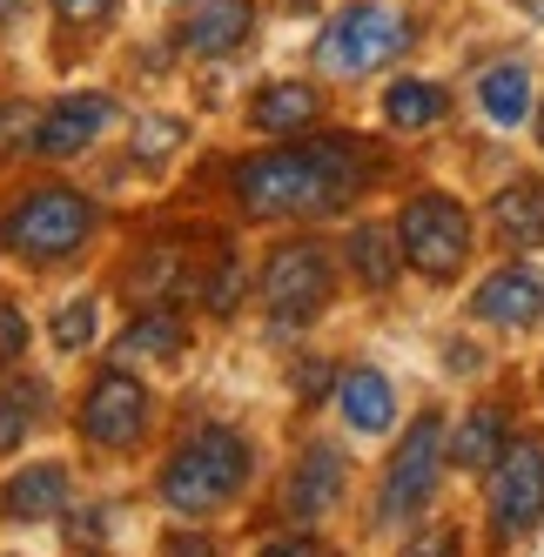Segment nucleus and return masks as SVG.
Wrapping results in <instances>:
<instances>
[{
  "mask_svg": "<svg viewBox=\"0 0 544 557\" xmlns=\"http://www.w3.org/2000/svg\"><path fill=\"white\" fill-rule=\"evenodd\" d=\"M114 95L88 88V95H61L54 108H41V128H34V154L48 162H67V154H88L108 128H114Z\"/></svg>",
  "mask_w": 544,
  "mask_h": 557,
  "instance_id": "obj_10",
  "label": "nucleus"
},
{
  "mask_svg": "<svg viewBox=\"0 0 544 557\" xmlns=\"http://www.w3.org/2000/svg\"><path fill=\"white\" fill-rule=\"evenodd\" d=\"M95 330H101V302H95V296H67V302L48 315V343H54L61 356H82V349L95 343Z\"/></svg>",
  "mask_w": 544,
  "mask_h": 557,
  "instance_id": "obj_24",
  "label": "nucleus"
},
{
  "mask_svg": "<svg viewBox=\"0 0 544 557\" xmlns=\"http://www.w3.org/2000/svg\"><path fill=\"white\" fill-rule=\"evenodd\" d=\"M256 557H336V550L317 544V537H276V544H262Z\"/></svg>",
  "mask_w": 544,
  "mask_h": 557,
  "instance_id": "obj_32",
  "label": "nucleus"
},
{
  "mask_svg": "<svg viewBox=\"0 0 544 557\" xmlns=\"http://www.w3.org/2000/svg\"><path fill=\"white\" fill-rule=\"evenodd\" d=\"M537 141H544V108H537Z\"/></svg>",
  "mask_w": 544,
  "mask_h": 557,
  "instance_id": "obj_37",
  "label": "nucleus"
},
{
  "mask_svg": "<svg viewBox=\"0 0 544 557\" xmlns=\"http://www.w3.org/2000/svg\"><path fill=\"white\" fill-rule=\"evenodd\" d=\"M450 463V436H444V417L437 410H423L410 430H404V444L397 457L383 463V484H376V524H410V517L437 497V476Z\"/></svg>",
  "mask_w": 544,
  "mask_h": 557,
  "instance_id": "obj_6",
  "label": "nucleus"
},
{
  "mask_svg": "<svg viewBox=\"0 0 544 557\" xmlns=\"http://www.w3.org/2000/svg\"><path fill=\"white\" fill-rule=\"evenodd\" d=\"M249 476H256L249 436L228 430V423H196L169 450L162 476H154V497H162V510H175V517L196 524V517H215V510L236 504L249 491Z\"/></svg>",
  "mask_w": 544,
  "mask_h": 557,
  "instance_id": "obj_2",
  "label": "nucleus"
},
{
  "mask_svg": "<svg viewBox=\"0 0 544 557\" xmlns=\"http://www.w3.org/2000/svg\"><path fill=\"white\" fill-rule=\"evenodd\" d=\"M323 383H330V370H323V363H309V370H302V383H296V389H302V396H317V389H323Z\"/></svg>",
  "mask_w": 544,
  "mask_h": 557,
  "instance_id": "obj_34",
  "label": "nucleus"
},
{
  "mask_svg": "<svg viewBox=\"0 0 544 557\" xmlns=\"http://www.w3.org/2000/svg\"><path fill=\"white\" fill-rule=\"evenodd\" d=\"M343 256H349V275H357L370 296H383L397 283V269H404V243H397V228H383V222H357Z\"/></svg>",
  "mask_w": 544,
  "mask_h": 557,
  "instance_id": "obj_16",
  "label": "nucleus"
},
{
  "mask_svg": "<svg viewBox=\"0 0 544 557\" xmlns=\"http://www.w3.org/2000/svg\"><path fill=\"white\" fill-rule=\"evenodd\" d=\"M404 557H463V537L457 531H423L404 544Z\"/></svg>",
  "mask_w": 544,
  "mask_h": 557,
  "instance_id": "obj_30",
  "label": "nucleus"
},
{
  "mask_svg": "<svg viewBox=\"0 0 544 557\" xmlns=\"http://www.w3.org/2000/svg\"><path fill=\"white\" fill-rule=\"evenodd\" d=\"M376 175V154L357 135H309L296 148H269L236 162L228 188L249 222H289V215H330Z\"/></svg>",
  "mask_w": 544,
  "mask_h": 557,
  "instance_id": "obj_1",
  "label": "nucleus"
},
{
  "mask_svg": "<svg viewBox=\"0 0 544 557\" xmlns=\"http://www.w3.org/2000/svg\"><path fill=\"white\" fill-rule=\"evenodd\" d=\"M67 491H74L67 463L34 457L27 470H14L8 484H0V517H8V524H54V517L67 510Z\"/></svg>",
  "mask_w": 544,
  "mask_h": 557,
  "instance_id": "obj_13",
  "label": "nucleus"
},
{
  "mask_svg": "<svg viewBox=\"0 0 544 557\" xmlns=\"http://www.w3.org/2000/svg\"><path fill=\"white\" fill-rule=\"evenodd\" d=\"M309 122H317V88H309V82H269L249 101V128L256 135H296Z\"/></svg>",
  "mask_w": 544,
  "mask_h": 557,
  "instance_id": "obj_18",
  "label": "nucleus"
},
{
  "mask_svg": "<svg viewBox=\"0 0 544 557\" xmlns=\"http://www.w3.org/2000/svg\"><path fill=\"white\" fill-rule=\"evenodd\" d=\"M34 423H41V410H34V389H27V383H0V457L21 450Z\"/></svg>",
  "mask_w": 544,
  "mask_h": 557,
  "instance_id": "obj_26",
  "label": "nucleus"
},
{
  "mask_svg": "<svg viewBox=\"0 0 544 557\" xmlns=\"http://www.w3.org/2000/svg\"><path fill=\"white\" fill-rule=\"evenodd\" d=\"M504 450H511V423H504L497 404H478L471 417L457 423V436H450V463L457 470H491Z\"/></svg>",
  "mask_w": 544,
  "mask_h": 557,
  "instance_id": "obj_19",
  "label": "nucleus"
},
{
  "mask_svg": "<svg viewBox=\"0 0 544 557\" xmlns=\"http://www.w3.org/2000/svg\"><path fill=\"white\" fill-rule=\"evenodd\" d=\"M397 243H404V262L417 275L450 283V275L471 262V209H463L457 195L423 188V195H410L404 215H397Z\"/></svg>",
  "mask_w": 544,
  "mask_h": 557,
  "instance_id": "obj_7",
  "label": "nucleus"
},
{
  "mask_svg": "<svg viewBox=\"0 0 544 557\" xmlns=\"http://www.w3.org/2000/svg\"><path fill=\"white\" fill-rule=\"evenodd\" d=\"M82 444L88 450H135L154 423V396L135 370H101L82 396Z\"/></svg>",
  "mask_w": 544,
  "mask_h": 557,
  "instance_id": "obj_8",
  "label": "nucleus"
},
{
  "mask_svg": "<svg viewBox=\"0 0 544 557\" xmlns=\"http://www.w3.org/2000/svg\"><path fill=\"white\" fill-rule=\"evenodd\" d=\"M410 41H417V21L404 8H391V0H349V8L323 27L317 67L336 74V82H357V74L391 67Z\"/></svg>",
  "mask_w": 544,
  "mask_h": 557,
  "instance_id": "obj_4",
  "label": "nucleus"
},
{
  "mask_svg": "<svg viewBox=\"0 0 544 557\" xmlns=\"http://www.w3.org/2000/svg\"><path fill=\"white\" fill-rule=\"evenodd\" d=\"M524 8H531V14H544V0H524Z\"/></svg>",
  "mask_w": 544,
  "mask_h": 557,
  "instance_id": "obj_36",
  "label": "nucleus"
},
{
  "mask_svg": "<svg viewBox=\"0 0 544 557\" xmlns=\"http://www.w3.org/2000/svg\"><path fill=\"white\" fill-rule=\"evenodd\" d=\"M249 27H256V8H249V0H202V8L175 27V48L196 54V61H215V54H228V48H243Z\"/></svg>",
  "mask_w": 544,
  "mask_h": 557,
  "instance_id": "obj_14",
  "label": "nucleus"
},
{
  "mask_svg": "<svg viewBox=\"0 0 544 557\" xmlns=\"http://www.w3.org/2000/svg\"><path fill=\"white\" fill-rule=\"evenodd\" d=\"M54 14H61L67 27H101V21L114 14V0H54Z\"/></svg>",
  "mask_w": 544,
  "mask_h": 557,
  "instance_id": "obj_29",
  "label": "nucleus"
},
{
  "mask_svg": "<svg viewBox=\"0 0 544 557\" xmlns=\"http://www.w3.org/2000/svg\"><path fill=\"white\" fill-rule=\"evenodd\" d=\"M114 349H122V363H175V356L188 349V330H182L175 309H141Z\"/></svg>",
  "mask_w": 544,
  "mask_h": 557,
  "instance_id": "obj_17",
  "label": "nucleus"
},
{
  "mask_svg": "<svg viewBox=\"0 0 544 557\" xmlns=\"http://www.w3.org/2000/svg\"><path fill=\"white\" fill-rule=\"evenodd\" d=\"M256 296H262V315L276 330H309L336 296V269H330L323 243H276L262 262Z\"/></svg>",
  "mask_w": 544,
  "mask_h": 557,
  "instance_id": "obj_5",
  "label": "nucleus"
},
{
  "mask_svg": "<svg viewBox=\"0 0 544 557\" xmlns=\"http://www.w3.org/2000/svg\"><path fill=\"white\" fill-rule=\"evenodd\" d=\"M544 524V444L518 436L511 450L491 463V531L511 544Z\"/></svg>",
  "mask_w": 544,
  "mask_h": 557,
  "instance_id": "obj_9",
  "label": "nucleus"
},
{
  "mask_svg": "<svg viewBox=\"0 0 544 557\" xmlns=\"http://www.w3.org/2000/svg\"><path fill=\"white\" fill-rule=\"evenodd\" d=\"M21 356H27V315H21L8 296H0V370L21 363Z\"/></svg>",
  "mask_w": 544,
  "mask_h": 557,
  "instance_id": "obj_28",
  "label": "nucleus"
},
{
  "mask_svg": "<svg viewBox=\"0 0 544 557\" xmlns=\"http://www.w3.org/2000/svg\"><path fill=\"white\" fill-rule=\"evenodd\" d=\"M95 222H101V209L88 202L82 188H67V182H34V188H21L14 202L0 209V256L34 262V269L67 262V256L88 249Z\"/></svg>",
  "mask_w": 544,
  "mask_h": 557,
  "instance_id": "obj_3",
  "label": "nucleus"
},
{
  "mask_svg": "<svg viewBox=\"0 0 544 557\" xmlns=\"http://www.w3.org/2000/svg\"><path fill=\"white\" fill-rule=\"evenodd\" d=\"M491 222H497L504 243H544V182L518 175V182L491 202Z\"/></svg>",
  "mask_w": 544,
  "mask_h": 557,
  "instance_id": "obj_22",
  "label": "nucleus"
},
{
  "mask_svg": "<svg viewBox=\"0 0 544 557\" xmlns=\"http://www.w3.org/2000/svg\"><path fill=\"white\" fill-rule=\"evenodd\" d=\"M21 128H41V114H34V108H8V114H0V154H14L27 141Z\"/></svg>",
  "mask_w": 544,
  "mask_h": 557,
  "instance_id": "obj_31",
  "label": "nucleus"
},
{
  "mask_svg": "<svg viewBox=\"0 0 544 557\" xmlns=\"http://www.w3.org/2000/svg\"><path fill=\"white\" fill-rule=\"evenodd\" d=\"M162 557H215V544L202 531H169L162 537Z\"/></svg>",
  "mask_w": 544,
  "mask_h": 557,
  "instance_id": "obj_33",
  "label": "nucleus"
},
{
  "mask_svg": "<svg viewBox=\"0 0 544 557\" xmlns=\"http://www.w3.org/2000/svg\"><path fill=\"white\" fill-rule=\"evenodd\" d=\"M243 289H249V283H243V262H236V256H222L215 275H209V309H215V315H236Z\"/></svg>",
  "mask_w": 544,
  "mask_h": 557,
  "instance_id": "obj_27",
  "label": "nucleus"
},
{
  "mask_svg": "<svg viewBox=\"0 0 544 557\" xmlns=\"http://www.w3.org/2000/svg\"><path fill=\"white\" fill-rule=\"evenodd\" d=\"M128 296H141V309H175V296H188V269L175 243H154L135 269H128Z\"/></svg>",
  "mask_w": 544,
  "mask_h": 557,
  "instance_id": "obj_20",
  "label": "nucleus"
},
{
  "mask_svg": "<svg viewBox=\"0 0 544 557\" xmlns=\"http://www.w3.org/2000/svg\"><path fill=\"white\" fill-rule=\"evenodd\" d=\"M471 309H478V323L511 330V336L544 330V269H531V262L491 269L484 283H478V296H471Z\"/></svg>",
  "mask_w": 544,
  "mask_h": 557,
  "instance_id": "obj_11",
  "label": "nucleus"
},
{
  "mask_svg": "<svg viewBox=\"0 0 544 557\" xmlns=\"http://www.w3.org/2000/svg\"><path fill=\"white\" fill-rule=\"evenodd\" d=\"M14 8H21V0H0V27H8V21H14Z\"/></svg>",
  "mask_w": 544,
  "mask_h": 557,
  "instance_id": "obj_35",
  "label": "nucleus"
},
{
  "mask_svg": "<svg viewBox=\"0 0 544 557\" xmlns=\"http://www.w3.org/2000/svg\"><path fill=\"white\" fill-rule=\"evenodd\" d=\"M336 410H343V423L357 430V436H383V430L397 423V389H391L383 370L357 363V370L336 376Z\"/></svg>",
  "mask_w": 544,
  "mask_h": 557,
  "instance_id": "obj_15",
  "label": "nucleus"
},
{
  "mask_svg": "<svg viewBox=\"0 0 544 557\" xmlns=\"http://www.w3.org/2000/svg\"><path fill=\"white\" fill-rule=\"evenodd\" d=\"M478 101H484V114L497 128H518L531 114V67L524 61H491L484 82H478Z\"/></svg>",
  "mask_w": 544,
  "mask_h": 557,
  "instance_id": "obj_21",
  "label": "nucleus"
},
{
  "mask_svg": "<svg viewBox=\"0 0 544 557\" xmlns=\"http://www.w3.org/2000/svg\"><path fill=\"white\" fill-rule=\"evenodd\" d=\"M444 108H450V95L437 82H391V88H383V122L404 128V135L444 122Z\"/></svg>",
  "mask_w": 544,
  "mask_h": 557,
  "instance_id": "obj_23",
  "label": "nucleus"
},
{
  "mask_svg": "<svg viewBox=\"0 0 544 557\" xmlns=\"http://www.w3.org/2000/svg\"><path fill=\"white\" fill-rule=\"evenodd\" d=\"M343 484H349V457L336 444H309L289 470V491H283V510L289 524H323V517L343 504Z\"/></svg>",
  "mask_w": 544,
  "mask_h": 557,
  "instance_id": "obj_12",
  "label": "nucleus"
},
{
  "mask_svg": "<svg viewBox=\"0 0 544 557\" xmlns=\"http://www.w3.org/2000/svg\"><path fill=\"white\" fill-rule=\"evenodd\" d=\"M182 135H188V128L175 122V114H141V122H135V141H128V148H135V162H141V169H162L169 154L182 148Z\"/></svg>",
  "mask_w": 544,
  "mask_h": 557,
  "instance_id": "obj_25",
  "label": "nucleus"
}]
</instances>
